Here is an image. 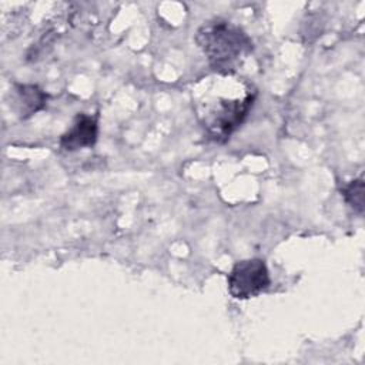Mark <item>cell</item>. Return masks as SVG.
I'll return each instance as SVG.
<instances>
[{
    "mask_svg": "<svg viewBox=\"0 0 365 365\" xmlns=\"http://www.w3.org/2000/svg\"><path fill=\"white\" fill-rule=\"evenodd\" d=\"M195 41L210 66L221 74H231L252 51V41L238 26L215 19L202 24Z\"/></svg>",
    "mask_w": 365,
    "mask_h": 365,
    "instance_id": "6da1fadb",
    "label": "cell"
},
{
    "mask_svg": "<svg viewBox=\"0 0 365 365\" xmlns=\"http://www.w3.org/2000/svg\"><path fill=\"white\" fill-rule=\"evenodd\" d=\"M254 93L235 98H218V103H208L201 113L202 125L215 141H225L247 117L254 103Z\"/></svg>",
    "mask_w": 365,
    "mask_h": 365,
    "instance_id": "7a4b0ae2",
    "label": "cell"
},
{
    "mask_svg": "<svg viewBox=\"0 0 365 365\" xmlns=\"http://www.w3.org/2000/svg\"><path fill=\"white\" fill-rule=\"evenodd\" d=\"M269 285V272L259 258L238 261L228 275V291L237 299L259 295Z\"/></svg>",
    "mask_w": 365,
    "mask_h": 365,
    "instance_id": "3957f363",
    "label": "cell"
},
{
    "mask_svg": "<svg viewBox=\"0 0 365 365\" xmlns=\"http://www.w3.org/2000/svg\"><path fill=\"white\" fill-rule=\"evenodd\" d=\"M98 124L97 118L88 114H78L73 125L60 137L61 148L76 151L86 147H93L97 141Z\"/></svg>",
    "mask_w": 365,
    "mask_h": 365,
    "instance_id": "277c9868",
    "label": "cell"
},
{
    "mask_svg": "<svg viewBox=\"0 0 365 365\" xmlns=\"http://www.w3.org/2000/svg\"><path fill=\"white\" fill-rule=\"evenodd\" d=\"M47 94L37 86L20 84L16 86V103L19 107V114L21 117H29L46 106Z\"/></svg>",
    "mask_w": 365,
    "mask_h": 365,
    "instance_id": "5b68a950",
    "label": "cell"
},
{
    "mask_svg": "<svg viewBox=\"0 0 365 365\" xmlns=\"http://www.w3.org/2000/svg\"><path fill=\"white\" fill-rule=\"evenodd\" d=\"M345 201L358 212L362 214L364 212V178H358L351 181L349 184H346L342 190H341Z\"/></svg>",
    "mask_w": 365,
    "mask_h": 365,
    "instance_id": "8992f818",
    "label": "cell"
}]
</instances>
